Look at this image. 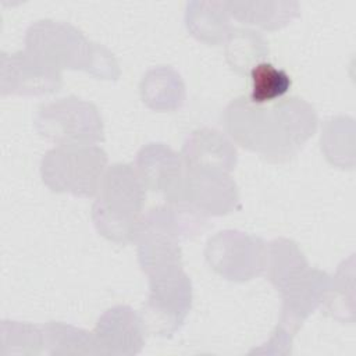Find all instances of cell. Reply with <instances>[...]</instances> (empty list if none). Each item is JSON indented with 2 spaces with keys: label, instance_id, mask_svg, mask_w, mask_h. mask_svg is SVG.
Listing matches in <instances>:
<instances>
[{
  "label": "cell",
  "instance_id": "15",
  "mask_svg": "<svg viewBox=\"0 0 356 356\" xmlns=\"http://www.w3.org/2000/svg\"><path fill=\"white\" fill-rule=\"evenodd\" d=\"M139 90L143 103L156 111L178 110L186 97L181 75L168 65H159L146 71Z\"/></svg>",
  "mask_w": 356,
  "mask_h": 356
},
{
  "label": "cell",
  "instance_id": "20",
  "mask_svg": "<svg viewBox=\"0 0 356 356\" xmlns=\"http://www.w3.org/2000/svg\"><path fill=\"white\" fill-rule=\"evenodd\" d=\"M353 254L343 260L332 278L321 310L324 314L338 320L339 323H353L355 320V292H353Z\"/></svg>",
  "mask_w": 356,
  "mask_h": 356
},
{
  "label": "cell",
  "instance_id": "11",
  "mask_svg": "<svg viewBox=\"0 0 356 356\" xmlns=\"http://www.w3.org/2000/svg\"><path fill=\"white\" fill-rule=\"evenodd\" d=\"M97 355L103 356H134L145 346V334L140 316L127 305L107 309L93 330Z\"/></svg>",
  "mask_w": 356,
  "mask_h": 356
},
{
  "label": "cell",
  "instance_id": "19",
  "mask_svg": "<svg viewBox=\"0 0 356 356\" xmlns=\"http://www.w3.org/2000/svg\"><path fill=\"white\" fill-rule=\"evenodd\" d=\"M268 43L260 32L249 28H232L225 40V58L238 74H248L268 56Z\"/></svg>",
  "mask_w": 356,
  "mask_h": 356
},
{
  "label": "cell",
  "instance_id": "7",
  "mask_svg": "<svg viewBox=\"0 0 356 356\" xmlns=\"http://www.w3.org/2000/svg\"><path fill=\"white\" fill-rule=\"evenodd\" d=\"M266 242L238 229H224L209 238L204 256L209 266L222 278L249 281L264 271Z\"/></svg>",
  "mask_w": 356,
  "mask_h": 356
},
{
  "label": "cell",
  "instance_id": "6",
  "mask_svg": "<svg viewBox=\"0 0 356 356\" xmlns=\"http://www.w3.org/2000/svg\"><path fill=\"white\" fill-rule=\"evenodd\" d=\"M35 128L57 145H95L104 139L99 108L76 96L42 104L35 115Z\"/></svg>",
  "mask_w": 356,
  "mask_h": 356
},
{
  "label": "cell",
  "instance_id": "10",
  "mask_svg": "<svg viewBox=\"0 0 356 356\" xmlns=\"http://www.w3.org/2000/svg\"><path fill=\"white\" fill-rule=\"evenodd\" d=\"M61 72L43 64L26 50L0 54V93L42 96L61 88Z\"/></svg>",
  "mask_w": 356,
  "mask_h": 356
},
{
  "label": "cell",
  "instance_id": "23",
  "mask_svg": "<svg viewBox=\"0 0 356 356\" xmlns=\"http://www.w3.org/2000/svg\"><path fill=\"white\" fill-rule=\"evenodd\" d=\"M0 330L3 355H38L43 352L42 327L3 320Z\"/></svg>",
  "mask_w": 356,
  "mask_h": 356
},
{
  "label": "cell",
  "instance_id": "1",
  "mask_svg": "<svg viewBox=\"0 0 356 356\" xmlns=\"http://www.w3.org/2000/svg\"><path fill=\"white\" fill-rule=\"evenodd\" d=\"M222 122L228 135L242 147L268 161L292 159L317 129V114L310 103L298 96L256 104L245 96L232 99Z\"/></svg>",
  "mask_w": 356,
  "mask_h": 356
},
{
  "label": "cell",
  "instance_id": "5",
  "mask_svg": "<svg viewBox=\"0 0 356 356\" xmlns=\"http://www.w3.org/2000/svg\"><path fill=\"white\" fill-rule=\"evenodd\" d=\"M149 295L139 313L146 332L171 337L192 307V281L184 267L147 275Z\"/></svg>",
  "mask_w": 356,
  "mask_h": 356
},
{
  "label": "cell",
  "instance_id": "18",
  "mask_svg": "<svg viewBox=\"0 0 356 356\" xmlns=\"http://www.w3.org/2000/svg\"><path fill=\"white\" fill-rule=\"evenodd\" d=\"M355 121L350 117H332L321 128L320 146L325 159L339 168L355 164Z\"/></svg>",
  "mask_w": 356,
  "mask_h": 356
},
{
  "label": "cell",
  "instance_id": "21",
  "mask_svg": "<svg viewBox=\"0 0 356 356\" xmlns=\"http://www.w3.org/2000/svg\"><path fill=\"white\" fill-rule=\"evenodd\" d=\"M43 352L47 355H97L93 334L61 321L42 325Z\"/></svg>",
  "mask_w": 356,
  "mask_h": 356
},
{
  "label": "cell",
  "instance_id": "12",
  "mask_svg": "<svg viewBox=\"0 0 356 356\" xmlns=\"http://www.w3.org/2000/svg\"><path fill=\"white\" fill-rule=\"evenodd\" d=\"M330 278L325 271L309 267L299 278L280 292L282 309L278 325L295 337L303 321L321 306Z\"/></svg>",
  "mask_w": 356,
  "mask_h": 356
},
{
  "label": "cell",
  "instance_id": "4",
  "mask_svg": "<svg viewBox=\"0 0 356 356\" xmlns=\"http://www.w3.org/2000/svg\"><path fill=\"white\" fill-rule=\"evenodd\" d=\"M107 168V153L96 145H57L40 160L44 185L58 193L95 196Z\"/></svg>",
  "mask_w": 356,
  "mask_h": 356
},
{
  "label": "cell",
  "instance_id": "17",
  "mask_svg": "<svg viewBox=\"0 0 356 356\" xmlns=\"http://www.w3.org/2000/svg\"><path fill=\"white\" fill-rule=\"evenodd\" d=\"M231 17L239 22L256 25L267 31H274L289 24L299 14L296 1H225Z\"/></svg>",
  "mask_w": 356,
  "mask_h": 356
},
{
  "label": "cell",
  "instance_id": "22",
  "mask_svg": "<svg viewBox=\"0 0 356 356\" xmlns=\"http://www.w3.org/2000/svg\"><path fill=\"white\" fill-rule=\"evenodd\" d=\"M250 79L252 90L248 99L256 104H267L284 97L292 85L285 70L267 61L259 63L250 70Z\"/></svg>",
  "mask_w": 356,
  "mask_h": 356
},
{
  "label": "cell",
  "instance_id": "2",
  "mask_svg": "<svg viewBox=\"0 0 356 356\" xmlns=\"http://www.w3.org/2000/svg\"><path fill=\"white\" fill-rule=\"evenodd\" d=\"M25 49L43 64L57 70H82L96 78L117 79L120 67L114 54L89 40L70 22L43 18L25 31Z\"/></svg>",
  "mask_w": 356,
  "mask_h": 356
},
{
  "label": "cell",
  "instance_id": "24",
  "mask_svg": "<svg viewBox=\"0 0 356 356\" xmlns=\"http://www.w3.org/2000/svg\"><path fill=\"white\" fill-rule=\"evenodd\" d=\"M292 335L286 332L282 327L277 325L275 330L273 331L270 339L263 343V346L253 349L249 352V355L257 353V355H288L291 353V346H292Z\"/></svg>",
  "mask_w": 356,
  "mask_h": 356
},
{
  "label": "cell",
  "instance_id": "9",
  "mask_svg": "<svg viewBox=\"0 0 356 356\" xmlns=\"http://www.w3.org/2000/svg\"><path fill=\"white\" fill-rule=\"evenodd\" d=\"M203 214L224 216L239 209V192L229 172L185 165L182 200Z\"/></svg>",
  "mask_w": 356,
  "mask_h": 356
},
{
  "label": "cell",
  "instance_id": "3",
  "mask_svg": "<svg viewBox=\"0 0 356 356\" xmlns=\"http://www.w3.org/2000/svg\"><path fill=\"white\" fill-rule=\"evenodd\" d=\"M96 195L92 220L97 232L118 245L135 242L146 199L136 168L128 163L108 165Z\"/></svg>",
  "mask_w": 356,
  "mask_h": 356
},
{
  "label": "cell",
  "instance_id": "8",
  "mask_svg": "<svg viewBox=\"0 0 356 356\" xmlns=\"http://www.w3.org/2000/svg\"><path fill=\"white\" fill-rule=\"evenodd\" d=\"M146 189L163 196L165 203L182 200L185 163L172 147L160 142L143 145L134 165Z\"/></svg>",
  "mask_w": 356,
  "mask_h": 356
},
{
  "label": "cell",
  "instance_id": "16",
  "mask_svg": "<svg viewBox=\"0 0 356 356\" xmlns=\"http://www.w3.org/2000/svg\"><path fill=\"white\" fill-rule=\"evenodd\" d=\"M309 267L306 256L295 241L280 236L266 245V277L278 292H282Z\"/></svg>",
  "mask_w": 356,
  "mask_h": 356
},
{
  "label": "cell",
  "instance_id": "13",
  "mask_svg": "<svg viewBox=\"0 0 356 356\" xmlns=\"http://www.w3.org/2000/svg\"><path fill=\"white\" fill-rule=\"evenodd\" d=\"M181 156L188 167H204L231 172L238 163L235 145L222 132L202 127L192 131L184 142Z\"/></svg>",
  "mask_w": 356,
  "mask_h": 356
},
{
  "label": "cell",
  "instance_id": "14",
  "mask_svg": "<svg viewBox=\"0 0 356 356\" xmlns=\"http://www.w3.org/2000/svg\"><path fill=\"white\" fill-rule=\"evenodd\" d=\"M229 17L225 1L195 0L186 3L185 25L189 33L209 44H220L227 40L232 31Z\"/></svg>",
  "mask_w": 356,
  "mask_h": 356
}]
</instances>
